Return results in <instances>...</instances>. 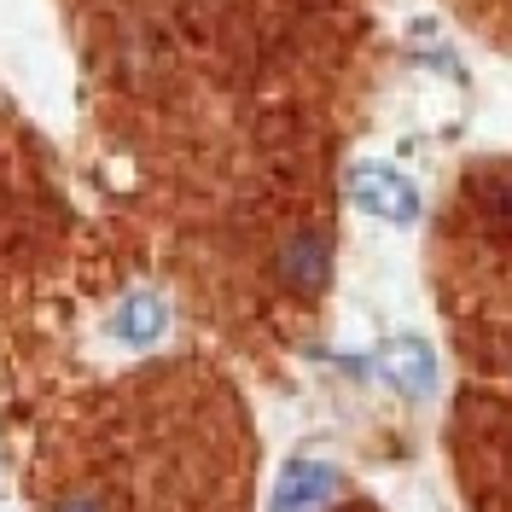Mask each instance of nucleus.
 <instances>
[{"mask_svg":"<svg viewBox=\"0 0 512 512\" xmlns=\"http://www.w3.org/2000/svg\"><path fill=\"white\" fill-rule=\"evenodd\" d=\"M350 198L367 210V216H379L390 227H408L419 216V192L408 175H396L390 163H355L350 169Z\"/></svg>","mask_w":512,"mask_h":512,"instance_id":"nucleus-1","label":"nucleus"},{"mask_svg":"<svg viewBox=\"0 0 512 512\" xmlns=\"http://www.w3.org/2000/svg\"><path fill=\"white\" fill-rule=\"evenodd\" d=\"M274 268H280V280H286L291 291H303V297L320 291L326 274H332V239H326V227H297L286 245H280Z\"/></svg>","mask_w":512,"mask_h":512,"instance_id":"nucleus-2","label":"nucleus"},{"mask_svg":"<svg viewBox=\"0 0 512 512\" xmlns=\"http://www.w3.org/2000/svg\"><path fill=\"white\" fill-rule=\"evenodd\" d=\"M373 367H379V379H390V390H402L414 402H425L437 390V355L425 338H390Z\"/></svg>","mask_w":512,"mask_h":512,"instance_id":"nucleus-3","label":"nucleus"},{"mask_svg":"<svg viewBox=\"0 0 512 512\" xmlns=\"http://www.w3.org/2000/svg\"><path fill=\"white\" fill-rule=\"evenodd\" d=\"M332 483H338V472L326 460H291L274 483V495H268V512H320Z\"/></svg>","mask_w":512,"mask_h":512,"instance_id":"nucleus-4","label":"nucleus"},{"mask_svg":"<svg viewBox=\"0 0 512 512\" xmlns=\"http://www.w3.org/2000/svg\"><path fill=\"white\" fill-rule=\"evenodd\" d=\"M163 326H169V309H163L158 291H134L123 309L111 315V332L123 338V344H134V350H146V344H158Z\"/></svg>","mask_w":512,"mask_h":512,"instance_id":"nucleus-5","label":"nucleus"},{"mask_svg":"<svg viewBox=\"0 0 512 512\" xmlns=\"http://www.w3.org/2000/svg\"><path fill=\"white\" fill-rule=\"evenodd\" d=\"M483 198H489V210L512 227V169H495V175H483Z\"/></svg>","mask_w":512,"mask_h":512,"instance_id":"nucleus-6","label":"nucleus"},{"mask_svg":"<svg viewBox=\"0 0 512 512\" xmlns=\"http://www.w3.org/2000/svg\"><path fill=\"white\" fill-rule=\"evenodd\" d=\"M53 512H111V507L99 501L94 489H76V495H64V501H59V507H53Z\"/></svg>","mask_w":512,"mask_h":512,"instance_id":"nucleus-7","label":"nucleus"}]
</instances>
